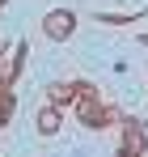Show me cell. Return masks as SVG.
I'll return each instance as SVG.
<instances>
[{"mask_svg": "<svg viewBox=\"0 0 148 157\" xmlns=\"http://www.w3.org/2000/svg\"><path fill=\"white\" fill-rule=\"evenodd\" d=\"M47 30H51V38H68L72 17H68V13H55V17H47Z\"/></svg>", "mask_w": 148, "mask_h": 157, "instance_id": "cell-1", "label": "cell"}, {"mask_svg": "<svg viewBox=\"0 0 148 157\" xmlns=\"http://www.w3.org/2000/svg\"><path fill=\"white\" fill-rule=\"evenodd\" d=\"M38 128H43V132H55V128H59V115H55V110H43V115H38Z\"/></svg>", "mask_w": 148, "mask_h": 157, "instance_id": "cell-2", "label": "cell"}]
</instances>
